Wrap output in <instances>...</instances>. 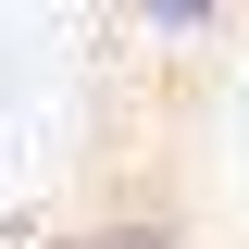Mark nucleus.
<instances>
[{
  "mask_svg": "<svg viewBox=\"0 0 249 249\" xmlns=\"http://www.w3.org/2000/svg\"><path fill=\"white\" fill-rule=\"evenodd\" d=\"M62 249H199V224H187V212H162V199H124V212H88Z\"/></svg>",
  "mask_w": 249,
  "mask_h": 249,
  "instance_id": "1",
  "label": "nucleus"
},
{
  "mask_svg": "<svg viewBox=\"0 0 249 249\" xmlns=\"http://www.w3.org/2000/svg\"><path fill=\"white\" fill-rule=\"evenodd\" d=\"M124 25L150 37V50H199V37L237 25V0H124Z\"/></svg>",
  "mask_w": 249,
  "mask_h": 249,
  "instance_id": "2",
  "label": "nucleus"
}]
</instances>
